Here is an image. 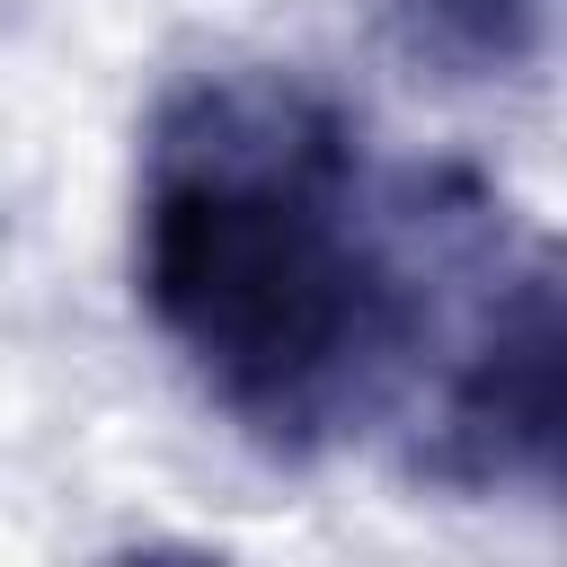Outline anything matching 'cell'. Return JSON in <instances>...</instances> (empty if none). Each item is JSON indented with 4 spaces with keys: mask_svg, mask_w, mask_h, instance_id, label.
Listing matches in <instances>:
<instances>
[{
    "mask_svg": "<svg viewBox=\"0 0 567 567\" xmlns=\"http://www.w3.org/2000/svg\"><path fill=\"white\" fill-rule=\"evenodd\" d=\"M133 284L195 390L284 461L381 399L390 221L354 124L292 71H204L159 97Z\"/></svg>",
    "mask_w": 567,
    "mask_h": 567,
    "instance_id": "cell-1",
    "label": "cell"
},
{
    "mask_svg": "<svg viewBox=\"0 0 567 567\" xmlns=\"http://www.w3.org/2000/svg\"><path fill=\"white\" fill-rule=\"evenodd\" d=\"M416 44L443 53L452 71H523L549 35V0H408Z\"/></svg>",
    "mask_w": 567,
    "mask_h": 567,
    "instance_id": "cell-2",
    "label": "cell"
}]
</instances>
